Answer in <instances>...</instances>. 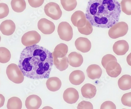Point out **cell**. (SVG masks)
<instances>
[{
  "label": "cell",
  "mask_w": 131,
  "mask_h": 109,
  "mask_svg": "<svg viewBox=\"0 0 131 109\" xmlns=\"http://www.w3.org/2000/svg\"><path fill=\"white\" fill-rule=\"evenodd\" d=\"M44 1L45 0H28L29 5L34 8L40 7L44 3Z\"/></svg>",
  "instance_id": "e575fe53"
},
{
  "label": "cell",
  "mask_w": 131,
  "mask_h": 109,
  "mask_svg": "<svg viewBox=\"0 0 131 109\" xmlns=\"http://www.w3.org/2000/svg\"><path fill=\"white\" fill-rule=\"evenodd\" d=\"M129 49V45L125 40H120L116 42L113 46L114 52L117 55L123 56L125 54Z\"/></svg>",
  "instance_id": "4fadbf2b"
},
{
  "label": "cell",
  "mask_w": 131,
  "mask_h": 109,
  "mask_svg": "<svg viewBox=\"0 0 131 109\" xmlns=\"http://www.w3.org/2000/svg\"><path fill=\"white\" fill-rule=\"evenodd\" d=\"M9 13V9L8 5L5 3H0V19L6 17Z\"/></svg>",
  "instance_id": "4dcf8cb0"
},
{
  "label": "cell",
  "mask_w": 131,
  "mask_h": 109,
  "mask_svg": "<svg viewBox=\"0 0 131 109\" xmlns=\"http://www.w3.org/2000/svg\"><path fill=\"white\" fill-rule=\"evenodd\" d=\"M77 108L78 109H93V107L91 102L83 101L79 103Z\"/></svg>",
  "instance_id": "d6a6232c"
},
{
  "label": "cell",
  "mask_w": 131,
  "mask_h": 109,
  "mask_svg": "<svg viewBox=\"0 0 131 109\" xmlns=\"http://www.w3.org/2000/svg\"><path fill=\"white\" fill-rule=\"evenodd\" d=\"M128 26L125 22H118L110 29L108 35L111 38H118L124 36L128 33Z\"/></svg>",
  "instance_id": "277c9868"
},
{
  "label": "cell",
  "mask_w": 131,
  "mask_h": 109,
  "mask_svg": "<svg viewBox=\"0 0 131 109\" xmlns=\"http://www.w3.org/2000/svg\"><path fill=\"white\" fill-rule=\"evenodd\" d=\"M100 108L101 109H116V106L112 102L106 101L102 104Z\"/></svg>",
  "instance_id": "836d02e7"
},
{
  "label": "cell",
  "mask_w": 131,
  "mask_h": 109,
  "mask_svg": "<svg viewBox=\"0 0 131 109\" xmlns=\"http://www.w3.org/2000/svg\"><path fill=\"white\" fill-rule=\"evenodd\" d=\"M38 28L44 34H50L55 31V25L51 21L46 18H42L38 22Z\"/></svg>",
  "instance_id": "ba28073f"
},
{
  "label": "cell",
  "mask_w": 131,
  "mask_h": 109,
  "mask_svg": "<svg viewBox=\"0 0 131 109\" xmlns=\"http://www.w3.org/2000/svg\"><path fill=\"white\" fill-rule=\"evenodd\" d=\"M87 20L86 15L80 10L74 12L71 18L73 24L77 28H82L85 26Z\"/></svg>",
  "instance_id": "9c48e42d"
},
{
  "label": "cell",
  "mask_w": 131,
  "mask_h": 109,
  "mask_svg": "<svg viewBox=\"0 0 131 109\" xmlns=\"http://www.w3.org/2000/svg\"><path fill=\"white\" fill-rule=\"evenodd\" d=\"M11 58V53L8 49L5 47H0V63H8L10 60Z\"/></svg>",
  "instance_id": "4316f807"
},
{
  "label": "cell",
  "mask_w": 131,
  "mask_h": 109,
  "mask_svg": "<svg viewBox=\"0 0 131 109\" xmlns=\"http://www.w3.org/2000/svg\"><path fill=\"white\" fill-rule=\"evenodd\" d=\"M121 102L124 106L131 107V92L123 95L121 98Z\"/></svg>",
  "instance_id": "1f68e13d"
},
{
  "label": "cell",
  "mask_w": 131,
  "mask_h": 109,
  "mask_svg": "<svg viewBox=\"0 0 131 109\" xmlns=\"http://www.w3.org/2000/svg\"><path fill=\"white\" fill-rule=\"evenodd\" d=\"M6 73L8 79L15 84H20L24 80V76L19 66L15 63L9 64L6 69Z\"/></svg>",
  "instance_id": "3957f363"
},
{
  "label": "cell",
  "mask_w": 131,
  "mask_h": 109,
  "mask_svg": "<svg viewBox=\"0 0 131 109\" xmlns=\"http://www.w3.org/2000/svg\"><path fill=\"white\" fill-rule=\"evenodd\" d=\"M1 36H0V42H1Z\"/></svg>",
  "instance_id": "74e56055"
},
{
  "label": "cell",
  "mask_w": 131,
  "mask_h": 109,
  "mask_svg": "<svg viewBox=\"0 0 131 109\" xmlns=\"http://www.w3.org/2000/svg\"><path fill=\"white\" fill-rule=\"evenodd\" d=\"M69 64L71 66L73 67H80L83 62V58L82 55L80 53L72 52H71L68 57Z\"/></svg>",
  "instance_id": "ac0fdd59"
},
{
  "label": "cell",
  "mask_w": 131,
  "mask_h": 109,
  "mask_svg": "<svg viewBox=\"0 0 131 109\" xmlns=\"http://www.w3.org/2000/svg\"><path fill=\"white\" fill-rule=\"evenodd\" d=\"M47 88L51 91L55 92L61 88L62 82L59 78L56 77H51L47 80L46 82Z\"/></svg>",
  "instance_id": "ffe728a7"
},
{
  "label": "cell",
  "mask_w": 131,
  "mask_h": 109,
  "mask_svg": "<svg viewBox=\"0 0 131 109\" xmlns=\"http://www.w3.org/2000/svg\"><path fill=\"white\" fill-rule=\"evenodd\" d=\"M81 92L83 97L91 99L96 95L97 89L93 85L90 83H87L81 88Z\"/></svg>",
  "instance_id": "d6986e66"
},
{
  "label": "cell",
  "mask_w": 131,
  "mask_h": 109,
  "mask_svg": "<svg viewBox=\"0 0 131 109\" xmlns=\"http://www.w3.org/2000/svg\"><path fill=\"white\" fill-rule=\"evenodd\" d=\"M85 76L83 72L80 70L73 71L70 74L69 80L71 84L74 85H79L84 82Z\"/></svg>",
  "instance_id": "2e32d148"
},
{
  "label": "cell",
  "mask_w": 131,
  "mask_h": 109,
  "mask_svg": "<svg viewBox=\"0 0 131 109\" xmlns=\"http://www.w3.org/2000/svg\"><path fill=\"white\" fill-rule=\"evenodd\" d=\"M105 69L108 75L109 76L114 78L117 77L122 71L121 66L116 61H112L109 62Z\"/></svg>",
  "instance_id": "8fae6325"
},
{
  "label": "cell",
  "mask_w": 131,
  "mask_h": 109,
  "mask_svg": "<svg viewBox=\"0 0 131 109\" xmlns=\"http://www.w3.org/2000/svg\"><path fill=\"white\" fill-rule=\"evenodd\" d=\"M15 29V24L11 20H5L0 25V31L4 35H11L14 33Z\"/></svg>",
  "instance_id": "5bb4252c"
},
{
  "label": "cell",
  "mask_w": 131,
  "mask_h": 109,
  "mask_svg": "<svg viewBox=\"0 0 131 109\" xmlns=\"http://www.w3.org/2000/svg\"><path fill=\"white\" fill-rule=\"evenodd\" d=\"M52 53L37 45L26 47L20 54L19 67L24 76L32 79L49 78L53 66Z\"/></svg>",
  "instance_id": "6da1fadb"
},
{
  "label": "cell",
  "mask_w": 131,
  "mask_h": 109,
  "mask_svg": "<svg viewBox=\"0 0 131 109\" xmlns=\"http://www.w3.org/2000/svg\"><path fill=\"white\" fill-rule=\"evenodd\" d=\"M118 87L122 90H127L131 89V76L124 75L119 78L118 81Z\"/></svg>",
  "instance_id": "603a6c76"
},
{
  "label": "cell",
  "mask_w": 131,
  "mask_h": 109,
  "mask_svg": "<svg viewBox=\"0 0 131 109\" xmlns=\"http://www.w3.org/2000/svg\"><path fill=\"white\" fill-rule=\"evenodd\" d=\"M121 12L117 0H89L85 15L92 26L109 28L118 22Z\"/></svg>",
  "instance_id": "7a4b0ae2"
},
{
  "label": "cell",
  "mask_w": 131,
  "mask_h": 109,
  "mask_svg": "<svg viewBox=\"0 0 131 109\" xmlns=\"http://www.w3.org/2000/svg\"><path fill=\"white\" fill-rule=\"evenodd\" d=\"M75 46L77 49L83 53H86L90 50L92 47L91 42L88 39L79 37L76 40Z\"/></svg>",
  "instance_id": "7c38bea8"
},
{
  "label": "cell",
  "mask_w": 131,
  "mask_h": 109,
  "mask_svg": "<svg viewBox=\"0 0 131 109\" xmlns=\"http://www.w3.org/2000/svg\"><path fill=\"white\" fill-rule=\"evenodd\" d=\"M112 61H117V58L114 55L111 54H108L104 56L101 61V63L103 67L106 69L108 63Z\"/></svg>",
  "instance_id": "f546056e"
},
{
  "label": "cell",
  "mask_w": 131,
  "mask_h": 109,
  "mask_svg": "<svg viewBox=\"0 0 131 109\" xmlns=\"http://www.w3.org/2000/svg\"><path fill=\"white\" fill-rule=\"evenodd\" d=\"M5 97L2 94H0V108L4 105L5 102Z\"/></svg>",
  "instance_id": "d590c367"
},
{
  "label": "cell",
  "mask_w": 131,
  "mask_h": 109,
  "mask_svg": "<svg viewBox=\"0 0 131 109\" xmlns=\"http://www.w3.org/2000/svg\"><path fill=\"white\" fill-rule=\"evenodd\" d=\"M86 73L88 76L91 79H99L102 75V69L98 65L92 64L88 67Z\"/></svg>",
  "instance_id": "e0dca14e"
},
{
  "label": "cell",
  "mask_w": 131,
  "mask_h": 109,
  "mask_svg": "<svg viewBox=\"0 0 131 109\" xmlns=\"http://www.w3.org/2000/svg\"><path fill=\"white\" fill-rule=\"evenodd\" d=\"M12 9L17 13H21L26 8V3L25 0H12Z\"/></svg>",
  "instance_id": "cb8c5ba5"
},
{
  "label": "cell",
  "mask_w": 131,
  "mask_h": 109,
  "mask_svg": "<svg viewBox=\"0 0 131 109\" xmlns=\"http://www.w3.org/2000/svg\"><path fill=\"white\" fill-rule=\"evenodd\" d=\"M78 30L81 34L85 35H88L91 34L93 32V28L92 25L88 20H87L85 26L81 28H77Z\"/></svg>",
  "instance_id": "f1b7e54d"
},
{
  "label": "cell",
  "mask_w": 131,
  "mask_h": 109,
  "mask_svg": "<svg viewBox=\"0 0 131 109\" xmlns=\"http://www.w3.org/2000/svg\"><path fill=\"white\" fill-rule=\"evenodd\" d=\"M7 107L8 109H21L22 107V101L18 97H11L8 100Z\"/></svg>",
  "instance_id": "d4e9b609"
},
{
  "label": "cell",
  "mask_w": 131,
  "mask_h": 109,
  "mask_svg": "<svg viewBox=\"0 0 131 109\" xmlns=\"http://www.w3.org/2000/svg\"><path fill=\"white\" fill-rule=\"evenodd\" d=\"M120 5L123 13L127 15H131V0H122Z\"/></svg>",
  "instance_id": "83f0119b"
},
{
  "label": "cell",
  "mask_w": 131,
  "mask_h": 109,
  "mask_svg": "<svg viewBox=\"0 0 131 109\" xmlns=\"http://www.w3.org/2000/svg\"><path fill=\"white\" fill-rule=\"evenodd\" d=\"M53 58V64L59 71H63L68 68L69 61L67 56L61 58L55 57Z\"/></svg>",
  "instance_id": "7402d4cb"
},
{
  "label": "cell",
  "mask_w": 131,
  "mask_h": 109,
  "mask_svg": "<svg viewBox=\"0 0 131 109\" xmlns=\"http://www.w3.org/2000/svg\"><path fill=\"white\" fill-rule=\"evenodd\" d=\"M61 3L63 9L67 11L74 10L77 6V0H61Z\"/></svg>",
  "instance_id": "484cf974"
},
{
  "label": "cell",
  "mask_w": 131,
  "mask_h": 109,
  "mask_svg": "<svg viewBox=\"0 0 131 109\" xmlns=\"http://www.w3.org/2000/svg\"><path fill=\"white\" fill-rule=\"evenodd\" d=\"M40 39V34L37 31H31L24 34L21 38V42L25 46H30L38 44Z\"/></svg>",
  "instance_id": "52a82bcc"
},
{
  "label": "cell",
  "mask_w": 131,
  "mask_h": 109,
  "mask_svg": "<svg viewBox=\"0 0 131 109\" xmlns=\"http://www.w3.org/2000/svg\"><path fill=\"white\" fill-rule=\"evenodd\" d=\"M126 61L128 65L131 66V52L127 56Z\"/></svg>",
  "instance_id": "8d00e7d4"
},
{
  "label": "cell",
  "mask_w": 131,
  "mask_h": 109,
  "mask_svg": "<svg viewBox=\"0 0 131 109\" xmlns=\"http://www.w3.org/2000/svg\"><path fill=\"white\" fill-rule=\"evenodd\" d=\"M42 103L41 98L36 95L29 96L25 101L26 106L28 109H39L42 105Z\"/></svg>",
  "instance_id": "9a60e30c"
},
{
  "label": "cell",
  "mask_w": 131,
  "mask_h": 109,
  "mask_svg": "<svg viewBox=\"0 0 131 109\" xmlns=\"http://www.w3.org/2000/svg\"><path fill=\"white\" fill-rule=\"evenodd\" d=\"M68 51V48L67 45L61 43L57 45L52 52L53 57L57 58H62L67 56Z\"/></svg>",
  "instance_id": "44dd1931"
},
{
  "label": "cell",
  "mask_w": 131,
  "mask_h": 109,
  "mask_svg": "<svg viewBox=\"0 0 131 109\" xmlns=\"http://www.w3.org/2000/svg\"><path fill=\"white\" fill-rule=\"evenodd\" d=\"M0 1H1V0H0Z\"/></svg>",
  "instance_id": "f35d334b"
},
{
  "label": "cell",
  "mask_w": 131,
  "mask_h": 109,
  "mask_svg": "<svg viewBox=\"0 0 131 109\" xmlns=\"http://www.w3.org/2000/svg\"><path fill=\"white\" fill-rule=\"evenodd\" d=\"M44 11L46 15L54 20H58L62 15V11L60 6L53 2L48 3L45 5Z\"/></svg>",
  "instance_id": "8992f818"
},
{
  "label": "cell",
  "mask_w": 131,
  "mask_h": 109,
  "mask_svg": "<svg viewBox=\"0 0 131 109\" xmlns=\"http://www.w3.org/2000/svg\"><path fill=\"white\" fill-rule=\"evenodd\" d=\"M57 32L60 38L65 41H70L73 36L72 28L67 22H62L59 24Z\"/></svg>",
  "instance_id": "5b68a950"
},
{
  "label": "cell",
  "mask_w": 131,
  "mask_h": 109,
  "mask_svg": "<svg viewBox=\"0 0 131 109\" xmlns=\"http://www.w3.org/2000/svg\"><path fill=\"white\" fill-rule=\"evenodd\" d=\"M79 93L76 89L70 88L66 89L63 93L64 101L69 104L75 103L79 99Z\"/></svg>",
  "instance_id": "30bf717a"
}]
</instances>
